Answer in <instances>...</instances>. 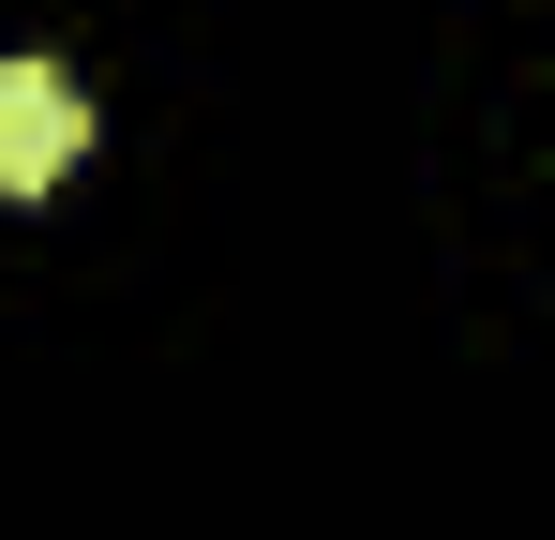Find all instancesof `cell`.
I'll return each instance as SVG.
<instances>
[{"instance_id": "1", "label": "cell", "mask_w": 555, "mask_h": 540, "mask_svg": "<svg viewBox=\"0 0 555 540\" xmlns=\"http://www.w3.org/2000/svg\"><path fill=\"white\" fill-rule=\"evenodd\" d=\"M76 151H91V90L61 61H0V195L76 180Z\"/></svg>"}]
</instances>
